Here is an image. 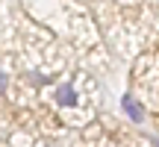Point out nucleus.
Returning <instances> with one entry per match:
<instances>
[{
    "label": "nucleus",
    "mask_w": 159,
    "mask_h": 147,
    "mask_svg": "<svg viewBox=\"0 0 159 147\" xmlns=\"http://www.w3.org/2000/svg\"><path fill=\"white\" fill-rule=\"evenodd\" d=\"M56 103H59V106H77V103H80L77 88H74L71 82H62V85L56 88Z\"/></svg>",
    "instance_id": "1"
},
{
    "label": "nucleus",
    "mask_w": 159,
    "mask_h": 147,
    "mask_svg": "<svg viewBox=\"0 0 159 147\" xmlns=\"http://www.w3.org/2000/svg\"><path fill=\"white\" fill-rule=\"evenodd\" d=\"M121 106H124V112L130 115L136 124H144V109H142V103L139 100H133L130 94H124V100H121Z\"/></svg>",
    "instance_id": "2"
},
{
    "label": "nucleus",
    "mask_w": 159,
    "mask_h": 147,
    "mask_svg": "<svg viewBox=\"0 0 159 147\" xmlns=\"http://www.w3.org/2000/svg\"><path fill=\"white\" fill-rule=\"evenodd\" d=\"M27 79H30V85H47V82H50V79H47V74H35V71H30Z\"/></svg>",
    "instance_id": "3"
},
{
    "label": "nucleus",
    "mask_w": 159,
    "mask_h": 147,
    "mask_svg": "<svg viewBox=\"0 0 159 147\" xmlns=\"http://www.w3.org/2000/svg\"><path fill=\"white\" fill-rule=\"evenodd\" d=\"M6 88H9V77L0 71V94H6Z\"/></svg>",
    "instance_id": "4"
}]
</instances>
